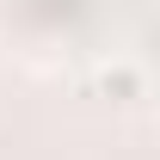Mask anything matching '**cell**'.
Wrapping results in <instances>:
<instances>
[{"label": "cell", "mask_w": 160, "mask_h": 160, "mask_svg": "<svg viewBox=\"0 0 160 160\" xmlns=\"http://www.w3.org/2000/svg\"><path fill=\"white\" fill-rule=\"evenodd\" d=\"M92 86H99V99H111V105H142L148 99V68L129 62V56H111L99 74H92Z\"/></svg>", "instance_id": "obj_1"}]
</instances>
